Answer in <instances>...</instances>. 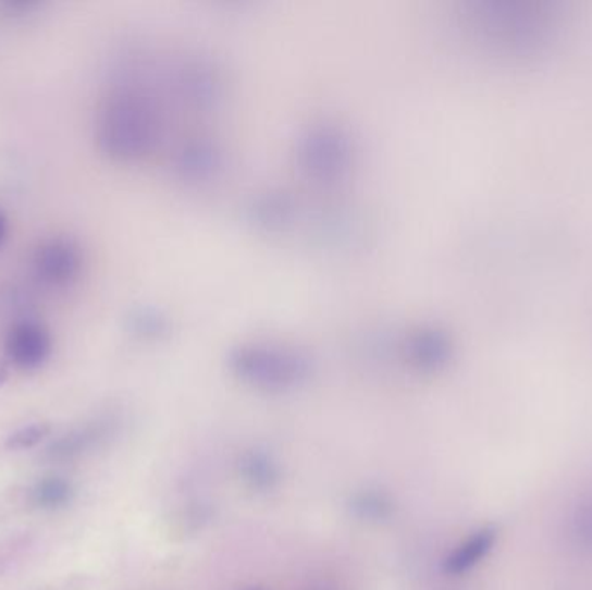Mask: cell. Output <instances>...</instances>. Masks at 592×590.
<instances>
[{"label":"cell","mask_w":592,"mask_h":590,"mask_svg":"<svg viewBox=\"0 0 592 590\" xmlns=\"http://www.w3.org/2000/svg\"><path fill=\"white\" fill-rule=\"evenodd\" d=\"M32 267L35 278L46 286H72L84 267L81 246L72 237H51L38 246Z\"/></svg>","instance_id":"obj_1"},{"label":"cell","mask_w":592,"mask_h":590,"mask_svg":"<svg viewBox=\"0 0 592 590\" xmlns=\"http://www.w3.org/2000/svg\"><path fill=\"white\" fill-rule=\"evenodd\" d=\"M52 336L42 322L34 319L17 321L5 336V357L20 371H35L49 360Z\"/></svg>","instance_id":"obj_2"},{"label":"cell","mask_w":592,"mask_h":590,"mask_svg":"<svg viewBox=\"0 0 592 590\" xmlns=\"http://www.w3.org/2000/svg\"><path fill=\"white\" fill-rule=\"evenodd\" d=\"M495 537L497 533L494 528H482L473 536L468 537L461 545H457L453 553L445 557V574L462 575L473 569L480 561L485 560L486 554L491 553L495 544Z\"/></svg>","instance_id":"obj_3"},{"label":"cell","mask_w":592,"mask_h":590,"mask_svg":"<svg viewBox=\"0 0 592 590\" xmlns=\"http://www.w3.org/2000/svg\"><path fill=\"white\" fill-rule=\"evenodd\" d=\"M72 495L73 490L69 481L58 477L40 481L32 492L35 506L49 511L66 506L72 501Z\"/></svg>","instance_id":"obj_4"},{"label":"cell","mask_w":592,"mask_h":590,"mask_svg":"<svg viewBox=\"0 0 592 590\" xmlns=\"http://www.w3.org/2000/svg\"><path fill=\"white\" fill-rule=\"evenodd\" d=\"M47 434H49L47 425H32V427L23 428V430L11 434V439L8 440V447L13 448V451H25V448L34 447L38 442H42Z\"/></svg>","instance_id":"obj_5"},{"label":"cell","mask_w":592,"mask_h":590,"mask_svg":"<svg viewBox=\"0 0 592 590\" xmlns=\"http://www.w3.org/2000/svg\"><path fill=\"white\" fill-rule=\"evenodd\" d=\"M577 536L592 549V502L577 516Z\"/></svg>","instance_id":"obj_6"},{"label":"cell","mask_w":592,"mask_h":590,"mask_svg":"<svg viewBox=\"0 0 592 590\" xmlns=\"http://www.w3.org/2000/svg\"><path fill=\"white\" fill-rule=\"evenodd\" d=\"M5 236H8V219L0 211V246L4 245Z\"/></svg>","instance_id":"obj_7"},{"label":"cell","mask_w":592,"mask_h":590,"mask_svg":"<svg viewBox=\"0 0 592 590\" xmlns=\"http://www.w3.org/2000/svg\"><path fill=\"white\" fill-rule=\"evenodd\" d=\"M9 371L8 367L4 364L0 362V386L4 384V381L8 380Z\"/></svg>","instance_id":"obj_8"}]
</instances>
